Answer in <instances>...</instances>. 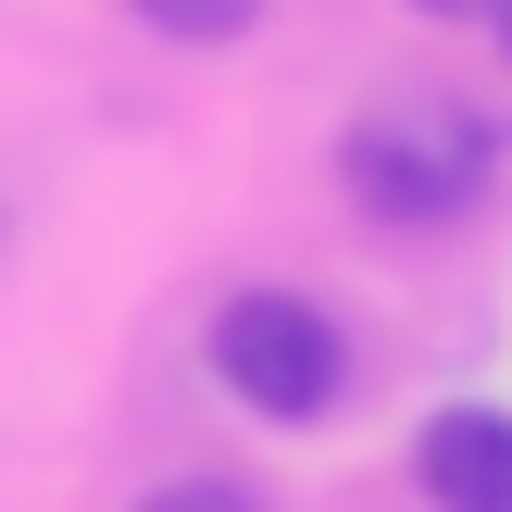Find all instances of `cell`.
Instances as JSON below:
<instances>
[{
  "label": "cell",
  "instance_id": "5b68a950",
  "mask_svg": "<svg viewBox=\"0 0 512 512\" xmlns=\"http://www.w3.org/2000/svg\"><path fill=\"white\" fill-rule=\"evenodd\" d=\"M138 512H263L250 488H225V475H175V488H150Z\"/></svg>",
  "mask_w": 512,
  "mask_h": 512
},
{
  "label": "cell",
  "instance_id": "3957f363",
  "mask_svg": "<svg viewBox=\"0 0 512 512\" xmlns=\"http://www.w3.org/2000/svg\"><path fill=\"white\" fill-rule=\"evenodd\" d=\"M425 512H512V413L500 400H438L413 438Z\"/></svg>",
  "mask_w": 512,
  "mask_h": 512
},
{
  "label": "cell",
  "instance_id": "52a82bcc",
  "mask_svg": "<svg viewBox=\"0 0 512 512\" xmlns=\"http://www.w3.org/2000/svg\"><path fill=\"white\" fill-rule=\"evenodd\" d=\"M488 38H500V63H512V0H500V25H488Z\"/></svg>",
  "mask_w": 512,
  "mask_h": 512
},
{
  "label": "cell",
  "instance_id": "8992f818",
  "mask_svg": "<svg viewBox=\"0 0 512 512\" xmlns=\"http://www.w3.org/2000/svg\"><path fill=\"white\" fill-rule=\"evenodd\" d=\"M413 13H438V25H500V0H413Z\"/></svg>",
  "mask_w": 512,
  "mask_h": 512
},
{
  "label": "cell",
  "instance_id": "277c9868",
  "mask_svg": "<svg viewBox=\"0 0 512 512\" xmlns=\"http://www.w3.org/2000/svg\"><path fill=\"white\" fill-rule=\"evenodd\" d=\"M138 25L175 38V50H238L250 25H263V0H138Z\"/></svg>",
  "mask_w": 512,
  "mask_h": 512
},
{
  "label": "cell",
  "instance_id": "7a4b0ae2",
  "mask_svg": "<svg viewBox=\"0 0 512 512\" xmlns=\"http://www.w3.org/2000/svg\"><path fill=\"white\" fill-rule=\"evenodd\" d=\"M200 350H213V388L250 425H325L350 400V325L313 288H238Z\"/></svg>",
  "mask_w": 512,
  "mask_h": 512
},
{
  "label": "cell",
  "instance_id": "6da1fadb",
  "mask_svg": "<svg viewBox=\"0 0 512 512\" xmlns=\"http://www.w3.org/2000/svg\"><path fill=\"white\" fill-rule=\"evenodd\" d=\"M338 188L375 225H463L500 188V125H475L463 100H388L338 138Z\"/></svg>",
  "mask_w": 512,
  "mask_h": 512
}]
</instances>
